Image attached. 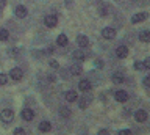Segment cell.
Wrapping results in <instances>:
<instances>
[{"mask_svg": "<svg viewBox=\"0 0 150 135\" xmlns=\"http://www.w3.org/2000/svg\"><path fill=\"white\" fill-rule=\"evenodd\" d=\"M0 119H2L3 123H13V119H14V111H13L11 109L2 110V113H0Z\"/></svg>", "mask_w": 150, "mask_h": 135, "instance_id": "6da1fadb", "label": "cell"}, {"mask_svg": "<svg viewBox=\"0 0 150 135\" xmlns=\"http://www.w3.org/2000/svg\"><path fill=\"white\" fill-rule=\"evenodd\" d=\"M44 24L45 27H49V29H53V27H56V24H58V17H56L55 14H49L44 17Z\"/></svg>", "mask_w": 150, "mask_h": 135, "instance_id": "7a4b0ae2", "label": "cell"}, {"mask_svg": "<svg viewBox=\"0 0 150 135\" xmlns=\"http://www.w3.org/2000/svg\"><path fill=\"white\" fill-rule=\"evenodd\" d=\"M102 36L105 39H114L116 38V30L111 29V27H105V29L102 30Z\"/></svg>", "mask_w": 150, "mask_h": 135, "instance_id": "3957f363", "label": "cell"}, {"mask_svg": "<svg viewBox=\"0 0 150 135\" xmlns=\"http://www.w3.org/2000/svg\"><path fill=\"white\" fill-rule=\"evenodd\" d=\"M9 77L13 79V80H21V79L23 77V72L21 68H13L11 71H9Z\"/></svg>", "mask_w": 150, "mask_h": 135, "instance_id": "277c9868", "label": "cell"}, {"mask_svg": "<svg viewBox=\"0 0 150 135\" xmlns=\"http://www.w3.org/2000/svg\"><path fill=\"white\" fill-rule=\"evenodd\" d=\"M134 118H136V121L138 123H145L147 121V118H149V113L145 110H138L134 113Z\"/></svg>", "mask_w": 150, "mask_h": 135, "instance_id": "5b68a950", "label": "cell"}, {"mask_svg": "<svg viewBox=\"0 0 150 135\" xmlns=\"http://www.w3.org/2000/svg\"><path fill=\"white\" fill-rule=\"evenodd\" d=\"M114 97H116L117 102H125V101H128V93L124 91V90H119V91H116Z\"/></svg>", "mask_w": 150, "mask_h": 135, "instance_id": "8992f818", "label": "cell"}, {"mask_svg": "<svg viewBox=\"0 0 150 135\" xmlns=\"http://www.w3.org/2000/svg\"><path fill=\"white\" fill-rule=\"evenodd\" d=\"M64 99L67 101V102H75V101L78 99V94L74 90H69V91L64 93Z\"/></svg>", "mask_w": 150, "mask_h": 135, "instance_id": "52a82bcc", "label": "cell"}, {"mask_svg": "<svg viewBox=\"0 0 150 135\" xmlns=\"http://www.w3.org/2000/svg\"><path fill=\"white\" fill-rule=\"evenodd\" d=\"M77 44H78V47H88L89 46V39H88V36H84V35H78V38H77Z\"/></svg>", "mask_w": 150, "mask_h": 135, "instance_id": "ba28073f", "label": "cell"}, {"mask_svg": "<svg viewBox=\"0 0 150 135\" xmlns=\"http://www.w3.org/2000/svg\"><path fill=\"white\" fill-rule=\"evenodd\" d=\"M14 14L22 19V17H25L28 14V11H27V8L23 6V5H19V6H16V10H14Z\"/></svg>", "mask_w": 150, "mask_h": 135, "instance_id": "9c48e42d", "label": "cell"}, {"mask_svg": "<svg viewBox=\"0 0 150 135\" xmlns=\"http://www.w3.org/2000/svg\"><path fill=\"white\" fill-rule=\"evenodd\" d=\"M127 55H128V49H127L125 46H119V47L116 49V57L117 58H125Z\"/></svg>", "mask_w": 150, "mask_h": 135, "instance_id": "30bf717a", "label": "cell"}, {"mask_svg": "<svg viewBox=\"0 0 150 135\" xmlns=\"http://www.w3.org/2000/svg\"><path fill=\"white\" fill-rule=\"evenodd\" d=\"M147 19V14L145 13H138V14H134L131 17V24H139V22H142Z\"/></svg>", "mask_w": 150, "mask_h": 135, "instance_id": "8fae6325", "label": "cell"}, {"mask_svg": "<svg viewBox=\"0 0 150 135\" xmlns=\"http://www.w3.org/2000/svg\"><path fill=\"white\" fill-rule=\"evenodd\" d=\"M125 77L122 72H114L112 74V83H116V85H120V83H124Z\"/></svg>", "mask_w": 150, "mask_h": 135, "instance_id": "7c38bea8", "label": "cell"}, {"mask_svg": "<svg viewBox=\"0 0 150 135\" xmlns=\"http://www.w3.org/2000/svg\"><path fill=\"white\" fill-rule=\"evenodd\" d=\"M22 118L25 119V121H31L33 118H35V111L30 110V109H25V110H22Z\"/></svg>", "mask_w": 150, "mask_h": 135, "instance_id": "4fadbf2b", "label": "cell"}, {"mask_svg": "<svg viewBox=\"0 0 150 135\" xmlns=\"http://www.w3.org/2000/svg\"><path fill=\"white\" fill-rule=\"evenodd\" d=\"M78 88H80L83 93H86V91H89V90L92 88V85H91V82H89V80H81V82L78 83Z\"/></svg>", "mask_w": 150, "mask_h": 135, "instance_id": "5bb4252c", "label": "cell"}, {"mask_svg": "<svg viewBox=\"0 0 150 135\" xmlns=\"http://www.w3.org/2000/svg\"><path fill=\"white\" fill-rule=\"evenodd\" d=\"M78 105H80V109H86V107L89 105V102H91V97H88V96H83V97H78Z\"/></svg>", "mask_w": 150, "mask_h": 135, "instance_id": "9a60e30c", "label": "cell"}, {"mask_svg": "<svg viewBox=\"0 0 150 135\" xmlns=\"http://www.w3.org/2000/svg\"><path fill=\"white\" fill-rule=\"evenodd\" d=\"M67 43H69V39H67V36H66V35H59L58 38H56V44L61 46V47L67 46Z\"/></svg>", "mask_w": 150, "mask_h": 135, "instance_id": "2e32d148", "label": "cell"}, {"mask_svg": "<svg viewBox=\"0 0 150 135\" xmlns=\"http://www.w3.org/2000/svg\"><path fill=\"white\" fill-rule=\"evenodd\" d=\"M98 14H100V16H106V14H110V5L103 3V5L98 6Z\"/></svg>", "mask_w": 150, "mask_h": 135, "instance_id": "e0dca14e", "label": "cell"}, {"mask_svg": "<svg viewBox=\"0 0 150 135\" xmlns=\"http://www.w3.org/2000/svg\"><path fill=\"white\" fill-rule=\"evenodd\" d=\"M50 129H52V124L49 123V121H42V123L39 124L41 132H50Z\"/></svg>", "mask_w": 150, "mask_h": 135, "instance_id": "ac0fdd59", "label": "cell"}, {"mask_svg": "<svg viewBox=\"0 0 150 135\" xmlns=\"http://www.w3.org/2000/svg\"><path fill=\"white\" fill-rule=\"evenodd\" d=\"M139 39L142 41V43H149V41H150V31L149 30L141 31V33H139Z\"/></svg>", "mask_w": 150, "mask_h": 135, "instance_id": "d6986e66", "label": "cell"}, {"mask_svg": "<svg viewBox=\"0 0 150 135\" xmlns=\"http://www.w3.org/2000/svg\"><path fill=\"white\" fill-rule=\"evenodd\" d=\"M74 58L78 60V61H83V60H84V52H83L81 49L75 50V52H74Z\"/></svg>", "mask_w": 150, "mask_h": 135, "instance_id": "ffe728a7", "label": "cell"}, {"mask_svg": "<svg viewBox=\"0 0 150 135\" xmlns=\"http://www.w3.org/2000/svg\"><path fill=\"white\" fill-rule=\"evenodd\" d=\"M59 116H63V118H69V116H70V109H67V107H61V109H59Z\"/></svg>", "mask_w": 150, "mask_h": 135, "instance_id": "44dd1931", "label": "cell"}, {"mask_svg": "<svg viewBox=\"0 0 150 135\" xmlns=\"http://www.w3.org/2000/svg\"><path fill=\"white\" fill-rule=\"evenodd\" d=\"M83 72V69H81V66H72L70 68V74H72V76H80V74Z\"/></svg>", "mask_w": 150, "mask_h": 135, "instance_id": "7402d4cb", "label": "cell"}, {"mask_svg": "<svg viewBox=\"0 0 150 135\" xmlns=\"http://www.w3.org/2000/svg\"><path fill=\"white\" fill-rule=\"evenodd\" d=\"M9 38V31L6 29H2L0 30V41H6Z\"/></svg>", "mask_w": 150, "mask_h": 135, "instance_id": "603a6c76", "label": "cell"}, {"mask_svg": "<svg viewBox=\"0 0 150 135\" xmlns=\"http://www.w3.org/2000/svg\"><path fill=\"white\" fill-rule=\"evenodd\" d=\"M134 68L138 69V71H147V69H145L144 61H136V63H134Z\"/></svg>", "mask_w": 150, "mask_h": 135, "instance_id": "cb8c5ba5", "label": "cell"}, {"mask_svg": "<svg viewBox=\"0 0 150 135\" xmlns=\"http://www.w3.org/2000/svg\"><path fill=\"white\" fill-rule=\"evenodd\" d=\"M8 55H9V57H14V58H16V57H19V50H17V49H9V50H8Z\"/></svg>", "mask_w": 150, "mask_h": 135, "instance_id": "d4e9b609", "label": "cell"}, {"mask_svg": "<svg viewBox=\"0 0 150 135\" xmlns=\"http://www.w3.org/2000/svg\"><path fill=\"white\" fill-rule=\"evenodd\" d=\"M6 82H8V77L5 74H0V85H6Z\"/></svg>", "mask_w": 150, "mask_h": 135, "instance_id": "484cf974", "label": "cell"}, {"mask_svg": "<svg viewBox=\"0 0 150 135\" xmlns=\"http://www.w3.org/2000/svg\"><path fill=\"white\" fill-rule=\"evenodd\" d=\"M49 64H50V66L53 68V69H58V68H59L58 61H55V60H50V61H49Z\"/></svg>", "mask_w": 150, "mask_h": 135, "instance_id": "4316f807", "label": "cell"}, {"mask_svg": "<svg viewBox=\"0 0 150 135\" xmlns=\"http://www.w3.org/2000/svg\"><path fill=\"white\" fill-rule=\"evenodd\" d=\"M119 134H120V135H130V134H131V130H130V129H125V130H119Z\"/></svg>", "mask_w": 150, "mask_h": 135, "instance_id": "83f0119b", "label": "cell"}, {"mask_svg": "<svg viewBox=\"0 0 150 135\" xmlns=\"http://www.w3.org/2000/svg\"><path fill=\"white\" fill-rule=\"evenodd\" d=\"M144 64H145V69H150V58H145Z\"/></svg>", "mask_w": 150, "mask_h": 135, "instance_id": "f1b7e54d", "label": "cell"}, {"mask_svg": "<svg viewBox=\"0 0 150 135\" xmlns=\"http://www.w3.org/2000/svg\"><path fill=\"white\" fill-rule=\"evenodd\" d=\"M142 83H144V86H150V77H145Z\"/></svg>", "mask_w": 150, "mask_h": 135, "instance_id": "f546056e", "label": "cell"}, {"mask_svg": "<svg viewBox=\"0 0 150 135\" xmlns=\"http://www.w3.org/2000/svg\"><path fill=\"white\" fill-rule=\"evenodd\" d=\"M5 5H6V0H0V10H3Z\"/></svg>", "mask_w": 150, "mask_h": 135, "instance_id": "4dcf8cb0", "label": "cell"}, {"mask_svg": "<svg viewBox=\"0 0 150 135\" xmlns=\"http://www.w3.org/2000/svg\"><path fill=\"white\" fill-rule=\"evenodd\" d=\"M14 134H25V130H23V129H16V130H14Z\"/></svg>", "mask_w": 150, "mask_h": 135, "instance_id": "1f68e13d", "label": "cell"}, {"mask_svg": "<svg viewBox=\"0 0 150 135\" xmlns=\"http://www.w3.org/2000/svg\"><path fill=\"white\" fill-rule=\"evenodd\" d=\"M47 54H53V47H52V46H50L49 49H47Z\"/></svg>", "mask_w": 150, "mask_h": 135, "instance_id": "d6a6232c", "label": "cell"}, {"mask_svg": "<svg viewBox=\"0 0 150 135\" xmlns=\"http://www.w3.org/2000/svg\"><path fill=\"white\" fill-rule=\"evenodd\" d=\"M72 3V0H66V5H70Z\"/></svg>", "mask_w": 150, "mask_h": 135, "instance_id": "836d02e7", "label": "cell"}]
</instances>
